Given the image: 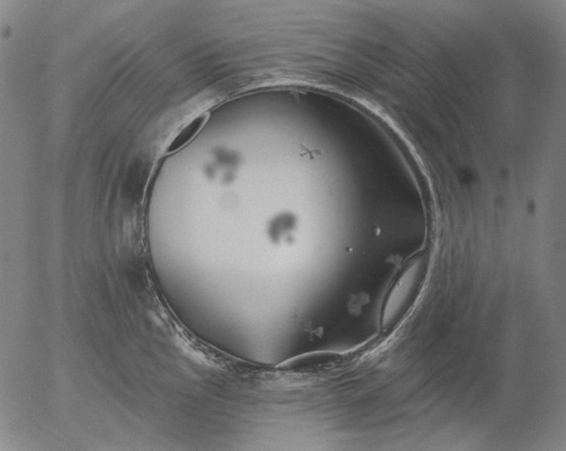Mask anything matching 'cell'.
Segmentation results:
<instances>
[{
    "label": "cell",
    "mask_w": 566,
    "mask_h": 451,
    "mask_svg": "<svg viewBox=\"0 0 566 451\" xmlns=\"http://www.w3.org/2000/svg\"><path fill=\"white\" fill-rule=\"evenodd\" d=\"M207 116L200 115L195 116L192 121L186 123L184 127H182L180 130L177 132L175 137H173L172 142L167 146V153H173V151H178L180 148L185 146L189 141L195 137L202 127H203Z\"/></svg>",
    "instance_id": "1"
}]
</instances>
